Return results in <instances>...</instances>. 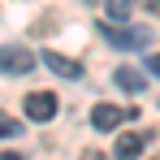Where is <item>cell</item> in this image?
<instances>
[{"label": "cell", "mask_w": 160, "mask_h": 160, "mask_svg": "<svg viewBox=\"0 0 160 160\" xmlns=\"http://www.w3.org/2000/svg\"><path fill=\"white\" fill-rule=\"evenodd\" d=\"M0 69L4 74H30L35 69V52H26V48H0Z\"/></svg>", "instance_id": "3"}, {"label": "cell", "mask_w": 160, "mask_h": 160, "mask_svg": "<svg viewBox=\"0 0 160 160\" xmlns=\"http://www.w3.org/2000/svg\"><path fill=\"white\" fill-rule=\"evenodd\" d=\"M143 147H147V138H143L138 130H126L121 138H117L112 152H117V160H134V156H143Z\"/></svg>", "instance_id": "6"}, {"label": "cell", "mask_w": 160, "mask_h": 160, "mask_svg": "<svg viewBox=\"0 0 160 160\" xmlns=\"http://www.w3.org/2000/svg\"><path fill=\"white\" fill-rule=\"evenodd\" d=\"M43 65H48L52 74H61V78H82V65H78V61H69V56L52 52V48L43 52Z\"/></svg>", "instance_id": "5"}, {"label": "cell", "mask_w": 160, "mask_h": 160, "mask_svg": "<svg viewBox=\"0 0 160 160\" xmlns=\"http://www.w3.org/2000/svg\"><path fill=\"white\" fill-rule=\"evenodd\" d=\"M22 108H26V117H30V121H52L61 104H56V95H52V91H30Z\"/></svg>", "instance_id": "2"}, {"label": "cell", "mask_w": 160, "mask_h": 160, "mask_svg": "<svg viewBox=\"0 0 160 160\" xmlns=\"http://www.w3.org/2000/svg\"><path fill=\"white\" fill-rule=\"evenodd\" d=\"M126 117H130V112H121L117 104H95L91 108V126H95V130H117Z\"/></svg>", "instance_id": "4"}, {"label": "cell", "mask_w": 160, "mask_h": 160, "mask_svg": "<svg viewBox=\"0 0 160 160\" xmlns=\"http://www.w3.org/2000/svg\"><path fill=\"white\" fill-rule=\"evenodd\" d=\"M0 160H26L22 152H0Z\"/></svg>", "instance_id": "10"}, {"label": "cell", "mask_w": 160, "mask_h": 160, "mask_svg": "<svg viewBox=\"0 0 160 160\" xmlns=\"http://www.w3.org/2000/svg\"><path fill=\"white\" fill-rule=\"evenodd\" d=\"M104 39L112 43V48H121V52L147 48V30H143V26H108V22H104Z\"/></svg>", "instance_id": "1"}, {"label": "cell", "mask_w": 160, "mask_h": 160, "mask_svg": "<svg viewBox=\"0 0 160 160\" xmlns=\"http://www.w3.org/2000/svg\"><path fill=\"white\" fill-rule=\"evenodd\" d=\"M143 4H147V9H152V13H160V0H143Z\"/></svg>", "instance_id": "12"}, {"label": "cell", "mask_w": 160, "mask_h": 160, "mask_svg": "<svg viewBox=\"0 0 160 160\" xmlns=\"http://www.w3.org/2000/svg\"><path fill=\"white\" fill-rule=\"evenodd\" d=\"M18 134H22V121L9 117V112H0V138H18Z\"/></svg>", "instance_id": "9"}, {"label": "cell", "mask_w": 160, "mask_h": 160, "mask_svg": "<svg viewBox=\"0 0 160 160\" xmlns=\"http://www.w3.org/2000/svg\"><path fill=\"white\" fill-rule=\"evenodd\" d=\"M147 65H152V74H160V52L152 56V61H147Z\"/></svg>", "instance_id": "11"}, {"label": "cell", "mask_w": 160, "mask_h": 160, "mask_svg": "<svg viewBox=\"0 0 160 160\" xmlns=\"http://www.w3.org/2000/svg\"><path fill=\"white\" fill-rule=\"evenodd\" d=\"M104 9H108V18H112L108 26H117V22H126V18H130V0H108Z\"/></svg>", "instance_id": "8"}, {"label": "cell", "mask_w": 160, "mask_h": 160, "mask_svg": "<svg viewBox=\"0 0 160 160\" xmlns=\"http://www.w3.org/2000/svg\"><path fill=\"white\" fill-rule=\"evenodd\" d=\"M112 82H117V87H121V91H126V95H138V91H143V87H147V78H143V74H138V69H134V65H121V69H117V74H112Z\"/></svg>", "instance_id": "7"}]
</instances>
